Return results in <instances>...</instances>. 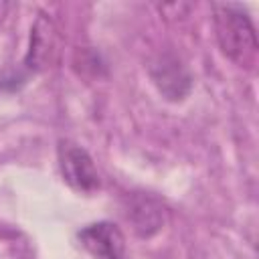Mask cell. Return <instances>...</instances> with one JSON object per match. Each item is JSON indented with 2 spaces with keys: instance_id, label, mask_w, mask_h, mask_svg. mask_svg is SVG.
Masks as SVG:
<instances>
[{
  "instance_id": "obj_1",
  "label": "cell",
  "mask_w": 259,
  "mask_h": 259,
  "mask_svg": "<svg viewBox=\"0 0 259 259\" xmlns=\"http://www.w3.org/2000/svg\"><path fill=\"white\" fill-rule=\"evenodd\" d=\"M212 24L223 55L243 69H255L259 45L249 14L237 4H212Z\"/></svg>"
},
{
  "instance_id": "obj_2",
  "label": "cell",
  "mask_w": 259,
  "mask_h": 259,
  "mask_svg": "<svg viewBox=\"0 0 259 259\" xmlns=\"http://www.w3.org/2000/svg\"><path fill=\"white\" fill-rule=\"evenodd\" d=\"M59 168L65 182L79 192H93L99 186V174L91 156L71 142L59 144Z\"/></svg>"
},
{
  "instance_id": "obj_3",
  "label": "cell",
  "mask_w": 259,
  "mask_h": 259,
  "mask_svg": "<svg viewBox=\"0 0 259 259\" xmlns=\"http://www.w3.org/2000/svg\"><path fill=\"white\" fill-rule=\"evenodd\" d=\"M59 55V32L47 14H38L30 28V47L26 53V67L30 71H45L53 67Z\"/></svg>"
},
{
  "instance_id": "obj_4",
  "label": "cell",
  "mask_w": 259,
  "mask_h": 259,
  "mask_svg": "<svg viewBox=\"0 0 259 259\" xmlns=\"http://www.w3.org/2000/svg\"><path fill=\"white\" fill-rule=\"evenodd\" d=\"M79 239L95 259H130L125 239L113 223H93L79 233Z\"/></svg>"
},
{
  "instance_id": "obj_5",
  "label": "cell",
  "mask_w": 259,
  "mask_h": 259,
  "mask_svg": "<svg viewBox=\"0 0 259 259\" xmlns=\"http://www.w3.org/2000/svg\"><path fill=\"white\" fill-rule=\"evenodd\" d=\"M150 75L158 91L170 101H182L190 91V75L174 55H160L152 63Z\"/></svg>"
},
{
  "instance_id": "obj_6",
  "label": "cell",
  "mask_w": 259,
  "mask_h": 259,
  "mask_svg": "<svg viewBox=\"0 0 259 259\" xmlns=\"http://www.w3.org/2000/svg\"><path fill=\"white\" fill-rule=\"evenodd\" d=\"M127 219H132L134 229L140 237H152L164 225V208L158 200H154L146 194L134 196V200L130 204Z\"/></svg>"
},
{
  "instance_id": "obj_7",
  "label": "cell",
  "mask_w": 259,
  "mask_h": 259,
  "mask_svg": "<svg viewBox=\"0 0 259 259\" xmlns=\"http://www.w3.org/2000/svg\"><path fill=\"white\" fill-rule=\"evenodd\" d=\"M8 8H10V4H6V2H0V22H2V18L6 16Z\"/></svg>"
}]
</instances>
